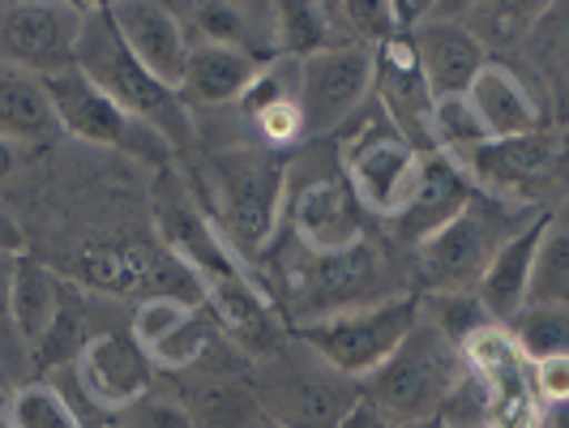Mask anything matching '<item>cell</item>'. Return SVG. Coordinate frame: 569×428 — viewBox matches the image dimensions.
Masks as SVG:
<instances>
[{
    "label": "cell",
    "instance_id": "obj_1",
    "mask_svg": "<svg viewBox=\"0 0 569 428\" xmlns=\"http://www.w3.org/2000/svg\"><path fill=\"white\" fill-rule=\"evenodd\" d=\"M253 275L274 300L287 330L411 296L407 257L381 236V228L342 253H305L287 240H270L266 253L257 257Z\"/></svg>",
    "mask_w": 569,
    "mask_h": 428
},
{
    "label": "cell",
    "instance_id": "obj_2",
    "mask_svg": "<svg viewBox=\"0 0 569 428\" xmlns=\"http://www.w3.org/2000/svg\"><path fill=\"white\" fill-rule=\"evenodd\" d=\"M176 168L184 171L210 223L223 231L236 257L253 270L257 257L266 253V245L274 240V228H279L287 155L193 125V159Z\"/></svg>",
    "mask_w": 569,
    "mask_h": 428
},
{
    "label": "cell",
    "instance_id": "obj_3",
    "mask_svg": "<svg viewBox=\"0 0 569 428\" xmlns=\"http://www.w3.org/2000/svg\"><path fill=\"white\" fill-rule=\"evenodd\" d=\"M73 69L94 90H103L120 112L154 129L171 146L176 163L193 159V112L180 103V94L171 86L150 78L142 64L129 57V48L120 43L112 18H108V4H82V34L73 48Z\"/></svg>",
    "mask_w": 569,
    "mask_h": 428
},
{
    "label": "cell",
    "instance_id": "obj_4",
    "mask_svg": "<svg viewBox=\"0 0 569 428\" xmlns=\"http://www.w3.org/2000/svg\"><path fill=\"white\" fill-rule=\"evenodd\" d=\"M377 223L347 189L335 159V138L300 142L287 155L283 206L274 240H287L305 253H342L360 240H369Z\"/></svg>",
    "mask_w": 569,
    "mask_h": 428
},
{
    "label": "cell",
    "instance_id": "obj_5",
    "mask_svg": "<svg viewBox=\"0 0 569 428\" xmlns=\"http://www.w3.org/2000/svg\"><path fill=\"white\" fill-rule=\"evenodd\" d=\"M249 386L274 428H339L360 402V381L342 377L291 330L279 347L249 360Z\"/></svg>",
    "mask_w": 569,
    "mask_h": 428
},
{
    "label": "cell",
    "instance_id": "obj_6",
    "mask_svg": "<svg viewBox=\"0 0 569 428\" xmlns=\"http://www.w3.org/2000/svg\"><path fill=\"white\" fill-rule=\"evenodd\" d=\"M335 159L347 189L365 206V215L377 228H386L416 198L428 155L407 142L369 99L360 116L335 133Z\"/></svg>",
    "mask_w": 569,
    "mask_h": 428
},
{
    "label": "cell",
    "instance_id": "obj_7",
    "mask_svg": "<svg viewBox=\"0 0 569 428\" xmlns=\"http://www.w3.org/2000/svg\"><path fill=\"white\" fill-rule=\"evenodd\" d=\"M527 210H513L506 201L471 193V201L458 210L455 219L437 236H428L420 249L407 253V270H411V296H432V291H476L485 279L488 261L497 249L522 228Z\"/></svg>",
    "mask_w": 569,
    "mask_h": 428
},
{
    "label": "cell",
    "instance_id": "obj_8",
    "mask_svg": "<svg viewBox=\"0 0 569 428\" xmlns=\"http://www.w3.org/2000/svg\"><path fill=\"white\" fill-rule=\"evenodd\" d=\"M458 171L485 198L527 215H552L566 206V133L561 125H548L522 138L485 142L458 163Z\"/></svg>",
    "mask_w": 569,
    "mask_h": 428
},
{
    "label": "cell",
    "instance_id": "obj_9",
    "mask_svg": "<svg viewBox=\"0 0 569 428\" xmlns=\"http://www.w3.org/2000/svg\"><path fill=\"white\" fill-rule=\"evenodd\" d=\"M467 369L462 351L450 339H441L428 321L416 317V326L402 335V342L360 381V399L372 411H381L390 425L437 416L441 399L450 395Z\"/></svg>",
    "mask_w": 569,
    "mask_h": 428
},
{
    "label": "cell",
    "instance_id": "obj_10",
    "mask_svg": "<svg viewBox=\"0 0 569 428\" xmlns=\"http://www.w3.org/2000/svg\"><path fill=\"white\" fill-rule=\"evenodd\" d=\"M43 90H48V103H52V116L60 125V142L124 159V163L150 171V176L176 163L171 146L154 129H146L142 120L120 112L112 99L103 90H94L78 69H60L52 78H43Z\"/></svg>",
    "mask_w": 569,
    "mask_h": 428
},
{
    "label": "cell",
    "instance_id": "obj_11",
    "mask_svg": "<svg viewBox=\"0 0 569 428\" xmlns=\"http://www.w3.org/2000/svg\"><path fill=\"white\" fill-rule=\"evenodd\" d=\"M411 326H416V296H399V300H381L369 309H351V313L300 326L291 335L309 342L330 369H339L351 381H365L399 347Z\"/></svg>",
    "mask_w": 569,
    "mask_h": 428
},
{
    "label": "cell",
    "instance_id": "obj_12",
    "mask_svg": "<svg viewBox=\"0 0 569 428\" xmlns=\"http://www.w3.org/2000/svg\"><path fill=\"white\" fill-rule=\"evenodd\" d=\"M372 90L369 48H330L309 60H296V103L305 120V142H326L351 125Z\"/></svg>",
    "mask_w": 569,
    "mask_h": 428
},
{
    "label": "cell",
    "instance_id": "obj_13",
    "mask_svg": "<svg viewBox=\"0 0 569 428\" xmlns=\"http://www.w3.org/2000/svg\"><path fill=\"white\" fill-rule=\"evenodd\" d=\"M82 4L73 0H0V64L52 78L73 69Z\"/></svg>",
    "mask_w": 569,
    "mask_h": 428
},
{
    "label": "cell",
    "instance_id": "obj_14",
    "mask_svg": "<svg viewBox=\"0 0 569 428\" xmlns=\"http://www.w3.org/2000/svg\"><path fill=\"white\" fill-rule=\"evenodd\" d=\"M407 43H411V57L420 64V78L432 99L467 94V86L488 64V52L476 43V34L458 22L455 0L428 4L425 18L407 34Z\"/></svg>",
    "mask_w": 569,
    "mask_h": 428
},
{
    "label": "cell",
    "instance_id": "obj_15",
    "mask_svg": "<svg viewBox=\"0 0 569 428\" xmlns=\"http://www.w3.org/2000/svg\"><path fill=\"white\" fill-rule=\"evenodd\" d=\"M467 369L485 381L488 390V411L492 420L488 428H540L543 407L536 402L531 390V365L513 351V342L506 339L501 326H488L476 339L462 347Z\"/></svg>",
    "mask_w": 569,
    "mask_h": 428
},
{
    "label": "cell",
    "instance_id": "obj_16",
    "mask_svg": "<svg viewBox=\"0 0 569 428\" xmlns=\"http://www.w3.org/2000/svg\"><path fill=\"white\" fill-rule=\"evenodd\" d=\"M120 43L129 48V57L142 64L150 78L176 90L184 60H189V34L180 27L171 0H116L108 4Z\"/></svg>",
    "mask_w": 569,
    "mask_h": 428
},
{
    "label": "cell",
    "instance_id": "obj_17",
    "mask_svg": "<svg viewBox=\"0 0 569 428\" xmlns=\"http://www.w3.org/2000/svg\"><path fill=\"white\" fill-rule=\"evenodd\" d=\"M189 43L274 60V0H171Z\"/></svg>",
    "mask_w": 569,
    "mask_h": 428
},
{
    "label": "cell",
    "instance_id": "obj_18",
    "mask_svg": "<svg viewBox=\"0 0 569 428\" xmlns=\"http://www.w3.org/2000/svg\"><path fill=\"white\" fill-rule=\"evenodd\" d=\"M369 99L377 103V112L386 116L416 150L432 155L428 142V116H432V94H428L420 64L411 57L407 39H390L381 48H372V90Z\"/></svg>",
    "mask_w": 569,
    "mask_h": 428
},
{
    "label": "cell",
    "instance_id": "obj_19",
    "mask_svg": "<svg viewBox=\"0 0 569 428\" xmlns=\"http://www.w3.org/2000/svg\"><path fill=\"white\" fill-rule=\"evenodd\" d=\"M471 193H476V189L467 185V176H462L450 159L428 155L416 198L407 201V210H402L395 223H386V228H381V236H386V240L407 257L411 249H420L428 236H437V231L446 228L458 210L471 201Z\"/></svg>",
    "mask_w": 569,
    "mask_h": 428
},
{
    "label": "cell",
    "instance_id": "obj_20",
    "mask_svg": "<svg viewBox=\"0 0 569 428\" xmlns=\"http://www.w3.org/2000/svg\"><path fill=\"white\" fill-rule=\"evenodd\" d=\"M467 108L480 120L488 142H506V138H522V133H536L548 129L552 120L543 116V108L536 103V94L522 86V78L513 73L510 64L501 60H488L485 69L476 73V82L467 86Z\"/></svg>",
    "mask_w": 569,
    "mask_h": 428
},
{
    "label": "cell",
    "instance_id": "obj_21",
    "mask_svg": "<svg viewBox=\"0 0 569 428\" xmlns=\"http://www.w3.org/2000/svg\"><path fill=\"white\" fill-rule=\"evenodd\" d=\"M266 60H253L236 48H214V43H189V60H184V73L176 82L180 103L193 116L201 112H223L231 108L249 82L257 78Z\"/></svg>",
    "mask_w": 569,
    "mask_h": 428
},
{
    "label": "cell",
    "instance_id": "obj_22",
    "mask_svg": "<svg viewBox=\"0 0 569 428\" xmlns=\"http://www.w3.org/2000/svg\"><path fill=\"white\" fill-rule=\"evenodd\" d=\"M543 223H548V215L527 219V223L497 249V257L488 261L485 279L476 283V300H480V309H485L497 326H506V321L522 309V300H527V279H531V261H536V249H540Z\"/></svg>",
    "mask_w": 569,
    "mask_h": 428
},
{
    "label": "cell",
    "instance_id": "obj_23",
    "mask_svg": "<svg viewBox=\"0 0 569 428\" xmlns=\"http://www.w3.org/2000/svg\"><path fill=\"white\" fill-rule=\"evenodd\" d=\"M0 142H13L22 150H52L60 142V125L48 103L43 78L13 64H0Z\"/></svg>",
    "mask_w": 569,
    "mask_h": 428
},
{
    "label": "cell",
    "instance_id": "obj_24",
    "mask_svg": "<svg viewBox=\"0 0 569 428\" xmlns=\"http://www.w3.org/2000/svg\"><path fill=\"white\" fill-rule=\"evenodd\" d=\"M60 296H64V275L57 266H48L43 257L22 253L18 257V270H13V330L27 347V356L43 342L48 326L57 321Z\"/></svg>",
    "mask_w": 569,
    "mask_h": 428
},
{
    "label": "cell",
    "instance_id": "obj_25",
    "mask_svg": "<svg viewBox=\"0 0 569 428\" xmlns=\"http://www.w3.org/2000/svg\"><path fill=\"white\" fill-rule=\"evenodd\" d=\"M455 9L488 60H506L540 22L543 0H455Z\"/></svg>",
    "mask_w": 569,
    "mask_h": 428
},
{
    "label": "cell",
    "instance_id": "obj_26",
    "mask_svg": "<svg viewBox=\"0 0 569 428\" xmlns=\"http://www.w3.org/2000/svg\"><path fill=\"white\" fill-rule=\"evenodd\" d=\"M342 48L330 0H274V57L309 60Z\"/></svg>",
    "mask_w": 569,
    "mask_h": 428
},
{
    "label": "cell",
    "instance_id": "obj_27",
    "mask_svg": "<svg viewBox=\"0 0 569 428\" xmlns=\"http://www.w3.org/2000/svg\"><path fill=\"white\" fill-rule=\"evenodd\" d=\"M522 305H543V309H569V231L566 210H552L543 223L540 249L531 261L527 279V300Z\"/></svg>",
    "mask_w": 569,
    "mask_h": 428
},
{
    "label": "cell",
    "instance_id": "obj_28",
    "mask_svg": "<svg viewBox=\"0 0 569 428\" xmlns=\"http://www.w3.org/2000/svg\"><path fill=\"white\" fill-rule=\"evenodd\" d=\"M513 351L536 365V360H552V356H569V309H543V305H522L518 313L501 326Z\"/></svg>",
    "mask_w": 569,
    "mask_h": 428
},
{
    "label": "cell",
    "instance_id": "obj_29",
    "mask_svg": "<svg viewBox=\"0 0 569 428\" xmlns=\"http://www.w3.org/2000/svg\"><path fill=\"white\" fill-rule=\"evenodd\" d=\"M0 428H86L82 416L73 411V402L60 395L52 381L34 377L9 390Z\"/></svg>",
    "mask_w": 569,
    "mask_h": 428
},
{
    "label": "cell",
    "instance_id": "obj_30",
    "mask_svg": "<svg viewBox=\"0 0 569 428\" xmlns=\"http://www.w3.org/2000/svg\"><path fill=\"white\" fill-rule=\"evenodd\" d=\"M416 317L428 321L441 339H450L462 351L480 330L497 326L492 317L480 309L476 291H432V296H416Z\"/></svg>",
    "mask_w": 569,
    "mask_h": 428
},
{
    "label": "cell",
    "instance_id": "obj_31",
    "mask_svg": "<svg viewBox=\"0 0 569 428\" xmlns=\"http://www.w3.org/2000/svg\"><path fill=\"white\" fill-rule=\"evenodd\" d=\"M428 142H432V155L450 159V163H462L471 150H480L488 142L480 120L471 116L467 99L455 94V99H437L432 103V116H428Z\"/></svg>",
    "mask_w": 569,
    "mask_h": 428
},
{
    "label": "cell",
    "instance_id": "obj_32",
    "mask_svg": "<svg viewBox=\"0 0 569 428\" xmlns=\"http://www.w3.org/2000/svg\"><path fill=\"white\" fill-rule=\"evenodd\" d=\"M112 428H193V416L154 381L142 399H133L129 407L116 411Z\"/></svg>",
    "mask_w": 569,
    "mask_h": 428
},
{
    "label": "cell",
    "instance_id": "obj_33",
    "mask_svg": "<svg viewBox=\"0 0 569 428\" xmlns=\"http://www.w3.org/2000/svg\"><path fill=\"white\" fill-rule=\"evenodd\" d=\"M437 420L450 428H488V420H492V411H488V390L471 369H462V377L450 386V395L437 407Z\"/></svg>",
    "mask_w": 569,
    "mask_h": 428
},
{
    "label": "cell",
    "instance_id": "obj_34",
    "mask_svg": "<svg viewBox=\"0 0 569 428\" xmlns=\"http://www.w3.org/2000/svg\"><path fill=\"white\" fill-rule=\"evenodd\" d=\"M531 390L543 411L566 407L569 402V356H552V360H536L531 365Z\"/></svg>",
    "mask_w": 569,
    "mask_h": 428
},
{
    "label": "cell",
    "instance_id": "obj_35",
    "mask_svg": "<svg viewBox=\"0 0 569 428\" xmlns=\"http://www.w3.org/2000/svg\"><path fill=\"white\" fill-rule=\"evenodd\" d=\"M0 253H13V257L30 253L27 219L18 215L13 201H4V198H0Z\"/></svg>",
    "mask_w": 569,
    "mask_h": 428
},
{
    "label": "cell",
    "instance_id": "obj_36",
    "mask_svg": "<svg viewBox=\"0 0 569 428\" xmlns=\"http://www.w3.org/2000/svg\"><path fill=\"white\" fill-rule=\"evenodd\" d=\"M30 163V150H22V146L13 142H0V189L9 185V180H18L22 171H27Z\"/></svg>",
    "mask_w": 569,
    "mask_h": 428
},
{
    "label": "cell",
    "instance_id": "obj_37",
    "mask_svg": "<svg viewBox=\"0 0 569 428\" xmlns=\"http://www.w3.org/2000/svg\"><path fill=\"white\" fill-rule=\"evenodd\" d=\"M540 428H566V407H552V411H543V425Z\"/></svg>",
    "mask_w": 569,
    "mask_h": 428
},
{
    "label": "cell",
    "instance_id": "obj_38",
    "mask_svg": "<svg viewBox=\"0 0 569 428\" xmlns=\"http://www.w3.org/2000/svg\"><path fill=\"white\" fill-rule=\"evenodd\" d=\"M395 428H450V425H441L437 416H425V420H407V425H395Z\"/></svg>",
    "mask_w": 569,
    "mask_h": 428
},
{
    "label": "cell",
    "instance_id": "obj_39",
    "mask_svg": "<svg viewBox=\"0 0 569 428\" xmlns=\"http://www.w3.org/2000/svg\"><path fill=\"white\" fill-rule=\"evenodd\" d=\"M4 402H9V386H4V377H0V416H4Z\"/></svg>",
    "mask_w": 569,
    "mask_h": 428
}]
</instances>
